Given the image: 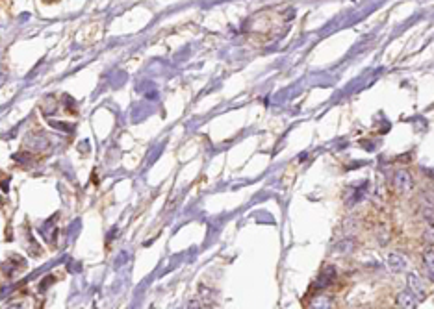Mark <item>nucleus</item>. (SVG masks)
<instances>
[{"label": "nucleus", "instance_id": "4", "mask_svg": "<svg viewBox=\"0 0 434 309\" xmlns=\"http://www.w3.org/2000/svg\"><path fill=\"white\" fill-rule=\"evenodd\" d=\"M406 265H408V261L401 254H390L388 256V269L392 272H403L406 269Z\"/></svg>", "mask_w": 434, "mask_h": 309}, {"label": "nucleus", "instance_id": "3", "mask_svg": "<svg viewBox=\"0 0 434 309\" xmlns=\"http://www.w3.org/2000/svg\"><path fill=\"white\" fill-rule=\"evenodd\" d=\"M395 302L399 305V309H416L417 307V298L412 294L410 291H401L395 298Z\"/></svg>", "mask_w": 434, "mask_h": 309}, {"label": "nucleus", "instance_id": "5", "mask_svg": "<svg viewBox=\"0 0 434 309\" xmlns=\"http://www.w3.org/2000/svg\"><path fill=\"white\" fill-rule=\"evenodd\" d=\"M423 263H425V270H427L428 278L434 281V245L427 246V250L423 252Z\"/></svg>", "mask_w": 434, "mask_h": 309}, {"label": "nucleus", "instance_id": "7", "mask_svg": "<svg viewBox=\"0 0 434 309\" xmlns=\"http://www.w3.org/2000/svg\"><path fill=\"white\" fill-rule=\"evenodd\" d=\"M332 305V300L331 296H327V294H319V296H315L312 300V307L314 309H331Z\"/></svg>", "mask_w": 434, "mask_h": 309}, {"label": "nucleus", "instance_id": "9", "mask_svg": "<svg viewBox=\"0 0 434 309\" xmlns=\"http://www.w3.org/2000/svg\"><path fill=\"white\" fill-rule=\"evenodd\" d=\"M189 309H199V303H197V302L193 300V302L189 303Z\"/></svg>", "mask_w": 434, "mask_h": 309}, {"label": "nucleus", "instance_id": "6", "mask_svg": "<svg viewBox=\"0 0 434 309\" xmlns=\"http://www.w3.org/2000/svg\"><path fill=\"white\" fill-rule=\"evenodd\" d=\"M334 274H336V270H334V267H331V265H327L325 269L321 270V274L319 278H317V281H315V287L317 289H321V287H327L329 283L332 281V278H334Z\"/></svg>", "mask_w": 434, "mask_h": 309}, {"label": "nucleus", "instance_id": "1", "mask_svg": "<svg viewBox=\"0 0 434 309\" xmlns=\"http://www.w3.org/2000/svg\"><path fill=\"white\" fill-rule=\"evenodd\" d=\"M412 185H414V182H412L410 172L408 171H397L395 172V176H394L395 191H399V193H408V191L412 189Z\"/></svg>", "mask_w": 434, "mask_h": 309}, {"label": "nucleus", "instance_id": "2", "mask_svg": "<svg viewBox=\"0 0 434 309\" xmlns=\"http://www.w3.org/2000/svg\"><path fill=\"white\" fill-rule=\"evenodd\" d=\"M406 285H408V291L416 298H419V300H423L425 294H427V291H425V287H423L421 280H419V276L416 272H410V274L406 276Z\"/></svg>", "mask_w": 434, "mask_h": 309}, {"label": "nucleus", "instance_id": "8", "mask_svg": "<svg viewBox=\"0 0 434 309\" xmlns=\"http://www.w3.org/2000/svg\"><path fill=\"white\" fill-rule=\"evenodd\" d=\"M425 239L430 243V245H434V226H428L427 231H425Z\"/></svg>", "mask_w": 434, "mask_h": 309}, {"label": "nucleus", "instance_id": "10", "mask_svg": "<svg viewBox=\"0 0 434 309\" xmlns=\"http://www.w3.org/2000/svg\"><path fill=\"white\" fill-rule=\"evenodd\" d=\"M8 309H19L17 305H12V307H8Z\"/></svg>", "mask_w": 434, "mask_h": 309}]
</instances>
